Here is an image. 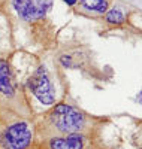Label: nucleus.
Wrapping results in <instances>:
<instances>
[{"label":"nucleus","instance_id":"nucleus-1","mask_svg":"<svg viewBox=\"0 0 142 149\" xmlns=\"http://www.w3.org/2000/svg\"><path fill=\"white\" fill-rule=\"evenodd\" d=\"M48 121L58 134H82L87 130L88 118L82 110L67 103H58L48 115Z\"/></svg>","mask_w":142,"mask_h":149},{"label":"nucleus","instance_id":"nucleus-5","mask_svg":"<svg viewBox=\"0 0 142 149\" xmlns=\"http://www.w3.org/2000/svg\"><path fill=\"white\" fill-rule=\"evenodd\" d=\"M49 149H90V139L84 134L56 136L48 140Z\"/></svg>","mask_w":142,"mask_h":149},{"label":"nucleus","instance_id":"nucleus-4","mask_svg":"<svg viewBox=\"0 0 142 149\" xmlns=\"http://www.w3.org/2000/svg\"><path fill=\"white\" fill-rule=\"evenodd\" d=\"M53 5V0H12V6L17 15L27 22L42 19Z\"/></svg>","mask_w":142,"mask_h":149},{"label":"nucleus","instance_id":"nucleus-3","mask_svg":"<svg viewBox=\"0 0 142 149\" xmlns=\"http://www.w3.org/2000/svg\"><path fill=\"white\" fill-rule=\"evenodd\" d=\"M29 90L32 94L39 100L44 106H53L56 103V91L53 81L49 78V73L44 66L36 69V72L32 74L27 81Z\"/></svg>","mask_w":142,"mask_h":149},{"label":"nucleus","instance_id":"nucleus-8","mask_svg":"<svg viewBox=\"0 0 142 149\" xmlns=\"http://www.w3.org/2000/svg\"><path fill=\"white\" fill-rule=\"evenodd\" d=\"M105 21L109 22V24H123L126 21V14L120 9V8H111L105 12Z\"/></svg>","mask_w":142,"mask_h":149},{"label":"nucleus","instance_id":"nucleus-7","mask_svg":"<svg viewBox=\"0 0 142 149\" xmlns=\"http://www.w3.org/2000/svg\"><path fill=\"white\" fill-rule=\"evenodd\" d=\"M82 9L93 14H105L108 10V0H78Z\"/></svg>","mask_w":142,"mask_h":149},{"label":"nucleus","instance_id":"nucleus-10","mask_svg":"<svg viewBox=\"0 0 142 149\" xmlns=\"http://www.w3.org/2000/svg\"><path fill=\"white\" fill-rule=\"evenodd\" d=\"M64 3H66L67 6H75L76 3H78V0H63Z\"/></svg>","mask_w":142,"mask_h":149},{"label":"nucleus","instance_id":"nucleus-2","mask_svg":"<svg viewBox=\"0 0 142 149\" xmlns=\"http://www.w3.org/2000/svg\"><path fill=\"white\" fill-rule=\"evenodd\" d=\"M33 140V128L27 121H17L5 128L0 134L3 149H29Z\"/></svg>","mask_w":142,"mask_h":149},{"label":"nucleus","instance_id":"nucleus-6","mask_svg":"<svg viewBox=\"0 0 142 149\" xmlns=\"http://www.w3.org/2000/svg\"><path fill=\"white\" fill-rule=\"evenodd\" d=\"M17 93L14 81V73L8 63V60L0 58V94L6 98H12Z\"/></svg>","mask_w":142,"mask_h":149},{"label":"nucleus","instance_id":"nucleus-9","mask_svg":"<svg viewBox=\"0 0 142 149\" xmlns=\"http://www.w3.org/2000/svg\"><path fill=\"white\" fill-rule=\"evenodd\" d=\"M60 63H61L63 67H66V69H72L73 67V61H72L70 55H61L60 57Z\"/></svg>","mask_w":142,"mask_h":149}]
</instances>
